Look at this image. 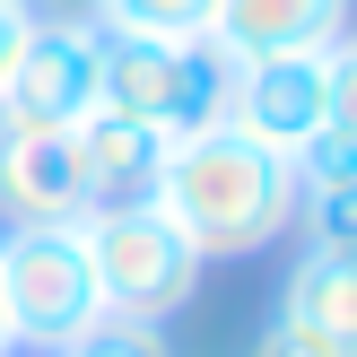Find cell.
Segmentation results:
<instances>
[{"instance_id":"2","label":"cell","mask_w":357,"mask_h":357,"mask_svg":"<svg viewBox=\"0 0 357 357\" xmlns=\"http://www.w3.org/2000/svg\"><path fill=\"white\" fill-rule=\"evenodd\" d=\"M227 87H236V61L209 35H105L96 52V105L157 131L166 149L227 122Z\"/></svg>"},{"instance_id":"16","label":"cell","mask_w":357,"mask_h":357,"mask_svg":"<svg viewBox=\"0 0 357 357\" xmlns=\"http://www.w3.org/2000/svg\"><path fill=\"white\" fill-rule=\"evenodd\" d=\"M26 9H35V26H96L105 0H26Z\"/></svg>"},{"instance_id":"7","label":"cell","mask_w":357,"mask_h":357,"mask_svg":"<svg viewBox=\"0 0 357 357\" xmlns=\"http://www.w3.org/2000/svg\"><path fill=\"white\" fill-rule=\"evenodd\" d=\"M0 218H9V236L17 227H87L96 218L70 131H0Z\"/></svg>"},{"instance_id":"6","label":"cell","mask_w":357,"mask_h":357,"mask_svg":"<svg viewBox=\"0 0 357 357\" xmlns=\"http://www.w3.org/2000/svg\"><path fill=\"white\" fill-rule=\"evenodd\" d=\"M227 131H244L253 149L296 157L323 131V52H279V61H236L227 87Z\"/></svg>"},{"instance_id":"13","label":"cell","mask_w":357,"mask_h":357,"mask_svg":"<svg viewBox=\"0 0 357 357\" xmlns=\"http://www.w3.org/2000/svg\"><path fill=\"white\" fill-rule=\"evenodd\" d=\"M305 236H314V253H357V174L349 183H331V192H305Z\"/></svg>"},{"instance_id":"1","label":"cell","mask_w":357,"mask_h":357,"mask_svg":"<svg viewBox=\"0 0 357 357\" xmlns=\"http://www.w3.org/2000/svg\"><path fill=\"white\" fill-rule=\"evenodd\" d=\"M149 201L183 227V244L201 261H236V253H261V244H279L296 227V174H288V157L209 122V131L166 149Z\"/></svg>"},{"instance_id":"4","label":"cell","mask_w":357,"mask_h":357,"mask_svg":"<svg viewBox=\"0 0 357 357\" xmlns=\"http://www.w3.org/2000/svg\"><path fill=\"white\" fill-rule=\"evenodd\" d=\"M0 314H9L17 349H44V357L70 349L105 314L79 227H17V236L0 244Z\"/></svg>"},{"instance_id":"9","label":"cell","mask_w":357,"mask_h":357,"mask_svg":"<svg viewBox=\"0 0 357 357\" xmlns=\"http://www.w3.org/2000/svg\"><path fill=\"white\" fill-rule=\"evenodd\" d=\"M70 139H79V174H87V201H96V209L149 201V192H157V166H166V139H157V131H139V122L87 105V114L70 122Z\"/></svg>"},{"instance_id":"12","label":"cell","mask_w":357,"mask_h":357,"mask_svg":"<svg viewBox=\"0 0 357 357\" xmlns=\"http://www.w3.org/2000/svg\"><path fill=\"white\" fill-rule=\"evenodd\" d=\"M52 357H174V340H166L157 323H131V314H96L79 340L52 349Z\"/></svg>"},{"instance_id":"18","label":"cell","mask_w":357,"mask_h":357,"mask_svg":"<svg viewBox=\"0 0 357 357\" xmlns=\"http://www.w3.org/2000/svg\"><path fill=\"white\" fill-rule=\"evenodd\" d=\"M0 357H17V340H9V314H0Z\"/></svg>"},{"instance_id":"11","label":"cell","mask_w":357,"mask_h":357,"mask_svg":"<svg viewBox=\"0 0 357 357\" xmlns=\"http://www.w3.org/2000/svg\"><path fill=\"white\" fill-rule=\"evenodd\" d=\"M218 0H105V35H209Z\"/></svg>"},{"instance_id":"10","label":"cell","mask_w":357,"mask_h":357,"mask_svg":"<svg viewBox=\"0 0 357 357\" xmlns=\"http://www.w3.org/2000/svg\"><path fill=\"white\" fill-rule=\"evenodd\" d=\"M279 323L305 331V340L357 357V253H296L288 288H279Z\"/></svg>"},{"instance_id":"3","label":"cell","mask_w":357,"mask_h":357,"mask_svg":"<svg viewBox=\"0 0 357 357\" xmlns=\"http://www.w3.org/2000/svg\"><path fill=\"white\" fill-rule=\"evenodd\" d=\"M79 236H87V271H96L105 314H131V323L166 331V314H183L192 288H201V253L183 244V227L157 201H114Z\"/></svg>"},{"instance_id":"14","label":"cell","mask_w":357,"mask_h":357,"mask_svg":"<svg viewBox=\"0 0 357 357\" xmlns=\"http://www.w3.org/2000/svg\"><path fill=\"white\" fill-rule=\"evenodd\" d=\"M323 131H340L357 149V35H340L323 52Z\"/></svg>"},{"instance_id":"17","label":"cell","mask_w":357,"mask_h":357,"mask_svg":"<svg viewBox=\"0 0 357 357\" xmlns=\"http://www.w3.org/2000/svg\"><path fill=\"white\" fill-rule=\"evenodd\" d=\"M26 35H35V9H26V0H0V79H9V61H17Z\"/></svg>"},{"instance_id":"8","label":"cell","mask_w":357,"mask_h":357,"mask_svg":"<svg viewBox=\"0 0 357 357\" xmlns=\"http://www.w3.org/2000/svg\"><path fill=\"white\" fill-rule=\"evenodd\" d=\"M349 35V0H218L209 44L227 61H279V52H331Z\"/></svg>"},{"instance_id":"5","label":"cell","mask_w":357,"mask_h":357,"mask_svg":"<svg viewBox=\"0 0 357 357\" xmlns=\"http://www.w3.org/2000/svg\"><path fill=\"white\" fill-rule=\"evenodd\" d=\"M105 26H35L0 79V131H70L96 105Z\"/></svg>"},{"instance_id":"15","label":"cell","mask_w":357,"mask_h":357,"mask_svg":"<svg viewBox=\"0 0 357 357\" xmlns=\"http://www.w3.org/2000/svg\"><path fill=\"white\" fill-rule=\"evenodd\" d=\"M244 357H340V349H323V340H305V331H288V323H271V331H261V340L244 349Z\"/></svg>"}]
</instances>
